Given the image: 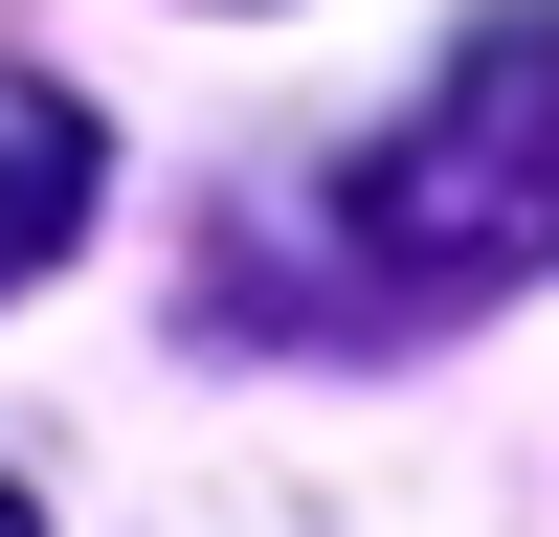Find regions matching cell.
Listing matches in <instances>:
<instances>
[{
  "instance_id": "6da1fadb",
  "label": "cell",
  "mask_w": 559,
  "mask_h": 537,
  "mask_svg": "<svg viewBox=\"0 0 559 537\" xmlns=\"http://www.w3.org/2000/svg\"><path fill=\"white\" fill-rule=\"evenodd\" d=\"M358 268L403 313H471V291H537L559 268V0H492L448 45V90L358 179Z\"/></svg>"
},
{
  "instance_id": "7a4b0ae2",
  "label": "cell",
  "mask_w": 559,
  "mask_h": 537,
  "mask_svg": "<svg viewBox=\"0 0 559 537\" xmlns=\"http://www.w3.org/2000/svg\"><path fill=\"white\" fill-rule=\"evenodd\" d=\"M90 224V112H0V291Z\"/></svg>"
},
{
  "instance_id": "3957f363",
  "label": "cell",
  "mask_w": 559,
  "mask_h": 537,
  "mask_svg": "<svg viewBox=\"0 0 559 537\" xmlns=\"http://www.w3.org/2000/svg\"><path fill=\"white\" fill-rule=\"evenodd\" d=\"M0 537H45V515H23V492H0Z\"/></svg>"
}]
</instances>
